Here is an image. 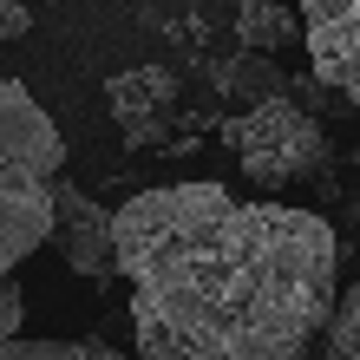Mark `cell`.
<instances>
[{"instance_id":"52a82bcc","label":"cell","mask_w":360,"mask_h":360,"mask_svg":"<svg viewBox=\"0 0 360 360\" xmlns=\"http://www.w3.org/2000/svg\"><path fill=\"white\" fill-rule=\"evenodd\" d=\"M236 33L249 53H282L288 39H302V13H288L282 0H243L236 7Z\"/></svg>"},{"instance_id":"3957f363","label":"cell","mask_w":360,"mask_h":360,"mask_svg":"<svg viewBox=\"0 0 360 360\" xmlns=\"http://www.w3.org/2000/svg\"><path fill=\"white\" fill-rule=\"evenodd\" d=\"M223 144L236 151L243 177L256 184H295V177H314L328 164V131L308 105H295L288 92L243 105L236 118L223 124Z\"/></svg>"},{"instance_id":"30bf717a","label":"cell","mask_w":360,"mask_h":360,"mask_svg":"<svg viewBox=\"0 0 360 360\" xmlns=\"http://www.w3.org/2000/svg\"><path fill=\"white\" fill-rule=\"evenodd\" d=\"M223 86L256 105V98H275V92H282V79H275V66H262V59L249 53V59H236V66H223Z\"/></svg>"},{"instance_id":"7c38bea8","label":"cell","mask_w":360,"mask_h":360,"mask_svg":"<svg viewBox=\"0 0 360 360\" xmlns=\"http://www.w3.org/2000/svg\"><path fill=\"white\" fill-rule=\"evenodd\" d=\"M27 27H33L27 0H0V39H27Z\"/></svg>"},{"instance_id":"6da1fadb","label":"cell","mask_w":360,"mask_h":360,"mask_svg":"<svg viewBox=\"0 0 360 360\" xmlns=\"http://www.w3.org/2000/svg\"><path fill=\"white\" fill-rule=\"evenodd\" d=\"M138 360H314L341 302L328 217L243 203L223 184H164L112 210Z\"/></svg>"},{"instance_id":"8fae6325","label":"cell","mask_w":360,"mask_h":360,"mask_svg":"<svg viewBox=\"0 0 360 360\" xmlns=\"http://www.w3.org/2000/svg\"><path fill=\"white\" fill-rule=\"evenodd\" d=\"M20 328H27V295H20L13 275H0V341H13Z\"/></svg>"},{"instance_id":"ba28073f","label":"cell","mask_w":360,"mask_h":360,"mask_svg":"<svg viewBox=\"0 0 360 360\" xmlns=\"http://www.w3.org/2000/svg\"><path fill=\"white\" fill-rule=\"evenodd\" d=\"M0 360H124L112 341H98V334H72V341H27V334H13V341H0Z\"/></svg>"},{"instance_id":"8992f818","label":"cell","mask_w":360,"mask_h":360,"mask_svg":"<svg viewBox=\"0 0 360 360\" xmlns=\"http://www.w3.org/2000/svg\"><path fill=\"white\" fill-rule=\"evenodd\" d=\"M171 105H177V79L164 66H131V72L112 79V118L124 124V144H138V151L164 144Z\"/></svg>"},{"instance_id":"277c9868","label":"cell","mask_w":360,"mask_h":360,"mask_svg":"<svg viewBox=\"0 0 360 360\" xmlns=\"http://www.w3.org/2000/svg\"><path fill=\"white\" fill-rule=\"evenodd\" d=\"M302 39L314 79L360 112V0H302Z\"/></svg>"},{"instance_id":"5b68a950","label":"cell","mask_w":360,"mask_h":360,"mask_svg":"<svg viewBox=\"0 0 360 360\" xmlns=\"http://www.w3.org/2000/svg\"><path fill=\"white\" fill-rule=\"evenodd\" d=\"M46 243H59V256L86 275L92 288H105L118 275V262H112V210H98L86 190L66 184V177L53 184V236Z\"/></svg>"},{"instance_id":"7a4b0ae2","label":"cell","mask_w":360,"mask_h":360,"mask_svg":"<svg viewBox=\"0 0 360 360\" xmlns=\"http://www.w3.org/2000/svg\"><path fill=\"white\" fill-rule=\"evenodd\" d=\"M66 177V144L20 79H0V275H13L53 236V184Z\"/></svg>"},{"instance_id":"9c48e42d","label":"cell","mask_w":360,"mask_h":360,"mask_svg":"<svg viewBox=\"0 0 360 360\" xmlns=\"http://www.w3.org/2000/svg\"><path fill=\"white\" fill-rule=\"evenodd\" d=\"M321 360H360V282L334 302L328 314V354Z\"/></svg>"}]
</instances>
